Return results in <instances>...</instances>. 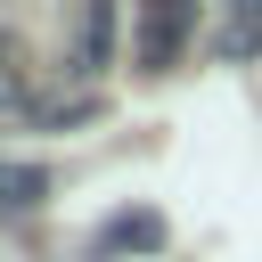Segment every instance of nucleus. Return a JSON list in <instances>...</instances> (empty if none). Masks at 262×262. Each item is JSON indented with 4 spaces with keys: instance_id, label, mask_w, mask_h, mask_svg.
I'll return each instance as SVG.
<instances>
[{
    "instance_id": "2",
    "label": "nucleus",
    "mask_w": 262,
    "mask_h": 262,
    "mask_svg": "<svg viewBox=\"0 0 262 262\" xmlns=\"http://www.w3.org/2000/svg\"><path fill=\"white\" fill-rule=\"evenodd\" d=\"M147 246H164V221H156V213H123L115 229H98V237H90V254H98V262H106V254H147Z\"/></svg>"
},
{
    "instance_id": "3",
    "label": "nucleus",
    "mask_w": 262,
    "mask_h": 262,
    "mask_svg": "<svg viewBox=\"0 0 262 262\" xmlns=\"http://www.w3.org/2000/svg\"><path fill=\"white\" fill-rule=\"evenodd\" d=\"M41 196H49V172H41V164H8V156H0V205H8V213H33Z\"/></svg>"
},
{
    "instance_id": "4",
    "label": "nucleus",
    "mask_w": 262,
    "mask_h": 262,
    "mask_svg": "<svg viewBox=\"0 0 262 262\" xmlns=\"http://www.w3.org/2000/svg\"><path fill=\"white\" fill-rule=\"evenodd\" d=\"M254 49H262V8H246V16L221 25V57H254Z\"/></svg>"
},
{
    "instance_id": "1",
    "label": "nucleus",
    "mask_w": 262,
    "mask_h": 262,
    "mask_svg": "<svg viewBox=\"0 0 262 262\" xmlns=\"http://www.w3.org/2000/svg\"><path fill=\"white\" fill-rule=\"evenodd\" d=\"M188 25H196V8H180V0H172V8H147V16H139V66H164V57L188 41Z\"/></svg>"
}]
</instances>
